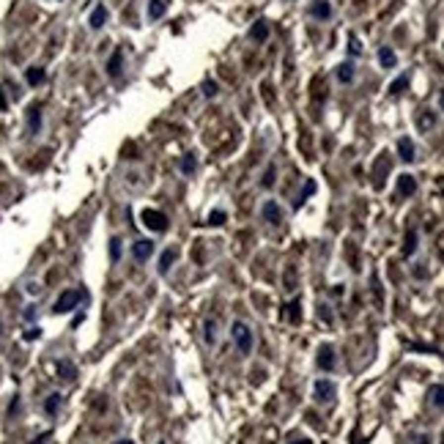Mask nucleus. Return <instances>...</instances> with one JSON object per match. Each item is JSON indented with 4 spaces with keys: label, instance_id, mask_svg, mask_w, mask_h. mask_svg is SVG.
<instances>
[{
    "label": "nucleus",
    "instance_id": "nucleus-1",
    "mask_svg": "<svg viewBox=\"0 0 444 444\" xmlns=\"http://www.w3.org/2000/svg\"><path fill=\"white\" fill-rule=\"evenodd\" d=\"M231 340L236 343L239 354H249L252 351V329L244 321H233L231 324Z\"/></svg>",
    "mask_w": 444,
    "mask_h": 444
},
{
    "label": "nucleus",
    "instance_id": "nucleus-2",
    "mask_svg": "<svg viewBox=\"0 0 444 444\" xmlns=\"http://www.w3.org/2000/svg\"><path fill=\"white\" fill-rule=\"evenodd\" d=\"M83 291L80 288H69V291H63V294L55 299V304H52V313L55 315H63V313H71V310L80 304V299H83Z\"/></svg>",
    "mask_w": 444,
    "mask_h": 444
},
{
    "label": "nucleus",
    "instance_id": "nucleus-3",
    "mask_svg": "<svg viewBox=\"0 0 444 444\" xmlns=\"http://www.w3.org/2000/svg\"><path fill=\"white\" fill-rule=\"evenodd\" d=\"M140 219H143V225L148 228V231H154V233H162V231H167V217L162 211H156V208H143L140 211Z\"/></svg>",
    "mask_w": 444,
    "mask_h": 444
},
{
    "label": "nucleus",
    "instance_id": "nucleus-4",
    "mask_svg": "<svg viewBox=\"0 0 444 444\" xmlns=\"http://www.w3.org/2000/svg\"><path fill=\"white\" fill-rule=\"evenodd\" d=\"M313 395H315L318 403H332L335 397H338V384L329 381V379H318L315 387H313Z\"/></svg>",
    "mask_w": 444,
    "mask_h": 444
},
{
    "label": "nucleus",
    "instance_id": "nucleus-5",
    "mask_svg": "<svg viewBox=\"0 0 444 444\" xmlns=\"http://www.w3.org/2000/svg\"><path fill=\"white\" fill-rule=\"evenodd\" d=\"M315 362H318V367L324 370V373H329V370H335V345L332 343H324L318 345V356H315Z\"/></svg>",
    "mask_w": 444,
    "mask_h": 444
},
{
    "label": "nucleus",
    "instance_id": "nucleus-6",
    "mask_svg": "<svg viewBox=\"0 0 444 444\" xmlns=\"http://www.w3.org/2000/svg\"><path fill=\"white\" fill-rule=\"evenodd\" d=\"M154 242L151 239H137L135 244H132V258H135L137 263H146L151 255H154Z\"/></svg>",
    "mask_w": 444,
    "mask_h": 444
},
{
    "label": "nucleus",
    "instance_id": "nucleus-7",
    "mask_svg": "<svg viewBox=\"0 0 444 444\" xmlns=\"http://www.w3.org/2000/svg\"><path fill=\"white\" fill-rule=\"evenodd\" d=\"M261 217H263V222H269V225H280V222H283V208H280V203L277 200H263Z\"/></svg>",
    "mask_w": 444,
    "mask_h": 444
},
{
    "label": "nucleus",
    "instance_id": "nucleus-8",
    "mask_svg": "<svg viewBox=\"0 0 444 444\" xmlns=\"http://www.w3.org/2000/svg\"><path fill=\"white\" fill-rule=\"evenodd\" d=\"M417 192V178L411 176V173H400L397 176V195L400 197H409Z\"/></svg>",
    "mask_w": 444,
    "mask_h": 444
},
{
    "label": "nucleus",
    "instance_id": "nucleus-9",
    "mask_svg": "<svg viewBox=\"0 0 444 444\" xmlns=\"http://www.w3.org/2000/svg\"><path fill=\"white\" fill-rule=\"evenodd\" d=\"M55 370H58V376L63 381H74V379H77V365H74L71 359H58V362H55Z\"/></svg>",
    "mask_w": 444,
    "mask_h": 444
},
{
    "label": "nucleus",
    "instance_id": "nucleus-10",
    "mask_svg": "<svg viewBox=\"0 0 444 444\" xmlns=\"http://www.w3.org/2000/svg\"><path fill=\"white\" fill-rule=\"evenodd\" d=\"M107 17H110V11H107V6L104 3H99V6L94 8V11H91V17H88V25L94 30H101L104 28V22H107Z\"/></svg>",
    "mask_w": 444,
    "mask_h": 444
},
{
    "label": "nucleus",
    "instance_id": "nucleus-11",
    "mask_svg": "<svg viewBox=\"0 0 444 444\" xmlns=\"http://www.w3.org/2000/svg\"><path fill=\"white\" fill-rule=\"evenodd\" d=\"M310 17L313 19H329L332 17V3L329 0H313V3H310Z\"/></svg>",
    "mask_w": 444,
    "mask_h": 444
},
{
    "label": "nucleus",
    "instance_id": "nucleus-12",
    "mask_svg": "<svg viewBox=\"0 0 444 444\" xmlns=\"http://www.w3.org/2000/svg\"><path fill=\"white\" fill-rule=\"evenodd\" d=\"M335 77H338V83H343V85H351V83H354V77H356L354 63H351V60H345V63H340L338 69H335Z\"/></svg>",
    "mask_w": 444,
    "mask_h": 444
},
{
    "label": "nucleus",
    "instance_id": "nucleus-13",
    "mask_svg": "<svg viewBox=\"0 0 444 444\" xmlns=\"http://www.w3.org/2000/svg\"><path fill=\"white\" fill-rule=\"evenodd\" d=\"M414 154H417L414 143H411L409 137H400V140H397V156H400L403 162H414Z\"/></svg>",
    "mask_w": 444,
    "mask_h": 444
},
{
    "label": "nucleus",
    "instance_id": "nucleus-14",
    "mask_svg": "<svg viewBox=\"0 0 444 444\" xmlns=\"http://www.w3.org/2000/svg\"><path fill=\"white\" fill-rule=\"evenodd\" d=\"M285 321H291V324H299L302 321V302L299 299H294V302L285 304V313H283Z\"/></svg>",
    "mask_w": 444,
    "mask_h": 444
},
{
    "label": "nucleus",
    "instance_id": "nucleus-15",
    "mask_svg": "<svg viewBox=\"0 0 444 444\" xmlns=\"http://www.w3.org/2000/svg\"><path fill=\"white\" fill-rule=\"evenodd\" d=\"M249 39H252V42H266L269 39V22L266 19H258V22L249 28Z\"/></svg>",
    "mask_w": 444,
    "mask_h": 444
},
{
    "label": "nucleus",
    "instance_id": "nucleus-16",
    "mask_svg": "<svg viewBox=\"0 0 444 444\" xmlns=\"http://www.w3.org/2000/svg\"><path fill=\"white\" fill-rule=\"evenodd\" d=\"M60 406H63V395H60V392H49L47 400H44V411H47L49 417H55Z\"/></svg>",
    "mask_w": 444,
    "mask_h": 444
},
{
    "label": "nucleus",
    "instance_id": "nucleus-17",
    "mask_svg": "<svg viewBox=\"0 0 444 444\" xmlns=\"http://www.w3.org/2000/svg\"><path fill=\"white\" fill-rule=\"evenodd\" d=\"M379 63L384 66V69H395L397 66V55L392 47H379Z\"/></svg>",
    "mask_w": 444,
    "mask_h": 444
},
{
    "label": "nucleus",
    "instance_id": "nucleus-18",
    "mask_svg": "<svg viewBox=\"0 0 444 444\" xmlns=\"http://www.w3.org/2000/svg\"><path fill=\"white\" fill-rule=\"evenodd\" d=\"M176 258H178V247L165 249V252H162V258H159V274H167V269L176 263Z\"/></svg>",
    "mask_w": 444,
    "mask_h": 444
},
{
    "label": "nucleus",
    "instance_id": "nucleus-19",
    "mask_svg": "<svg viewBox=\"0 0 444 444\" xmlns=\"http://www.w3.org/2000/svg\"><path fill=\"white\" fill-rule=\"evenodd\" d=\"M167 11V0H148V19H162Z\"/></svg>",
    "mask_w": 444,
    "mask_h": 444
},
{
    "label": "nucleus",
    "instance_id": "nucleus-20",
    "mask_svg": "<svg viewBox=\"0 0 444 444\" xmlns=\"http://www.w3.org/2000/svg\"><path fill=\"white\" fill-rule=\"evenodd\" d=\"M121 63H124V52L115 49V52L110 55V60H107V74H110V77H118V74H121Z\"/></svg>",
    "mask_w": 444,
    "mask_h": 444
},
{
    "label": "nucleus",
    "instance_id": "nucleus-21",
    "mask_svg": "<svg viewBox=\"0 0 444 444\" xmlns=\"http://www.w3.org/2000/svg\"><path fill=\"white\" fill-rule=\"evenodd\" d=\"M25 80H28V85H42L44 80H47V71H44L42 66H30V69L25 71Z\"/></svg>",
    "mask_w": 444,
    "mask_h": 444
},
{
    "label": "nucleus",
    "instance_id": "nucleus-22",
    "mask_svg": "<svg viewBox=\"0 0 444 444\" xmlns=\"http://www.w3.org/2000/svg\"><path fill=\"white\" fill-rule=\"evenodd\" d=\"M39 129H42V110L33 104L28 110V132H30V135H36Z\"/></svg>",
    "mask_w": 444,
    "mask_h": 444
},
{
    "label": "nucleus",
    "instance_id": "nucleus-23",
    "mask_svg": "<svg viewBox=\"0 0 444 444\" xmlns=\"http://www.w3.org/2000/svg\"><path fill=\"white\" fill-rule=\"evenodd\" d=\"M178 167H181L184 176H192V173L197 170V156L195 154H184L181 162H178Z\"/></svg>",
    "mask_w": 444,
    "mask_h": 444
},
{
    "label": "nucleus",
    "instance_id": "nucleus-24",
    "mask_svg": "<svg viewBox=\"0 0 444 444\" xmlns=\"http://www.w3.org/2000/svg\"><path fill=\"white\" fill-rule=\"evenodd\" d=\"M436 118H439V115L433 113V110H422V113H420V118H417V124H420V129H422V132H428L431 126H436Z\"/></svg>",
    "mask_w": 444,
    "mask_h": 444
},
{
    "label": "nucleus",
    "instance_id": "nucleus-25",
    "mask_svg": "<svg viewBox=\"0 0 444 444\" xmlns=\"http://www.w3.org/2000/svg\"><path fill=\"white\" fill-rule=\"evenodd\" d=\"M417 252V231L406 233V242H403V255H414Z\"/></svg>",
    "mask_w": 444,
    "mask_h": 444
},
{
    "label": "nucleus",
    "instance_id": "nucleus-26",
    "mask_svg": "<svg viewBox=\"0 0 444 444\" xmlns=\"http://www.w3.org/2000/svg\"><path fill=\"white\" fill-rule=\"evenodd\" d=\"M313 192H315V181H313V178H307V181H304V190H302V195L296 197V203H294V206L299 208V206H302V203L307 200L310 195H313Z\"/></svg>",
    "mask_w": 444,
    "mask_h": 444
},
{
    "label": "nucleus",
    "instance_id": "nucleus-27",
    "mask_svg": "<svg viewBox=\"0 0 444 444\" xmlns=\"http://www.w3.org/2000/svg\"><path fill=\"white\" fill-rule=\"evenodd\" d=\"M225 219H228V214L222 211V208H214V211L208 214V225L219 228V225H225Z\"/></svg>",
    "mask_w": 444,
    "mask_h": 444
},
{
    "label": "nucleus",
    "instance_id": "nucleus-28",
    "mask_svg": "<svg viewBox=\"0 0 444 444\" xmlns=\"http://www.w3.org/2000/svg\"><path fill=\"white\" fill-rule=\"evenodd\" d=\"M200 91H203V96H208V99H214V96L219 94V85H217V80H203Z\"/></svg>",
    "mask_w": 444,
    "mask_h": 444
},
{
    "label": "nucleus",
    "instance_id": "nucleus-29",
    "mask_svg": "<svg viewBox=\"0 0 444 444\" xmlns=\"http://www.w3.org/2000/svg\"><path fill=\"white\" fill-rule=\"evenodd\" d=\"M203 329H206V335H203V338H206V343L214 345V343H217V321H206V326H203Z\"/></svg>",
    "mask_w": 444,
    "mask_h": 444
},
{
    "label": "nucleus",
    "instance_id": "nucleus-30",
    "mask_svg": "<svg viewBox=\"0 0 444 444\" xmlns=\"http://www.w3.org/2000/svg\"><path fill=\"white\" fill-rule=\"evenodd\" d=\"M406 85H409V74H400V77H397V80H392V85H390V94H392V96H397L403 88H406Z\"/></svg>",
    "mask_w": 444,
    "mask_h": 444
},
{
    "label": "nucleus",
    "instance_id": "nucleus-31",
    "mask_svg": "<svg viewBox=\"0 0 444 444\" xmlns=\"http://www.w3.org/2000/svg\"><path fill=\"white\" fill-rule=\"evenodd\" d=\"M428 397L433 400V406H436V409H442V384H433L431 390H428Z\"/></svg>",
    "mask_w": 444,
    "mask_h": 444
},
{
    "label": "nucleus",
    "instance_id": "nucleus-32",
    "mask_svg": "<svg viewBox=\"0 0 444 444\" xmlns=\"http://www.w3.org/2000/svg\"><path fill=\"white\" fill-rule=\"evenodd\" d=\"M348 55H351V58H356V55H362V44H359V39H356L354 33L348 36Z\"/></svg>",
    "mask_w": 444,
    "mask_h": 444
},
{
    "label": "nucleus",
    "instance_id": "nucleus-33",
    "mask_svg": "<svg viewBox=\"0 0 444 444\" xmlns=\"http://www.w3.org/2000/svg\"><path fill=\"white\" fill-rule=\"evenodd\" d=\"M318 318L324 321V324H332V307L326 302H318Z\"/></svg>",
    "mask_w": 444,
    "mask_h": 444
},
{
    "label": "nucleus",
    "instance_id": "nucleus-34",
    "mask_svg": "<svg viewBox=\"0 0 444 444\" xmlns=\"http://www.w3.org/2000/svg\"><path fill=\"white\" fill-rule=\"evenodd\" d=\"M118 258H121V239L113 236V239H110V261L115 263Z\"/></svg>",
    "mask_w": 444,
    "mask_h": 444
},
{
    "label": "nucleus",
    "instance_id": "nucleus-35",
    "mask_svg": "<svg viewBox=\"0 0 444 444\" xmlns=\"http://www.w3.org/2000/svg\"><path fill=\"white\" fill-rule=\"evenodd\" d=\"M272 184H274V165H269V167H266V173H263V181H261V187H266V190H269Z\"/></svg>",
    "mask_w": 444,
    "mask_h": 444
},
{
    "label": "nucleus",
    "instance_id": "nucleus-36",
    "mask_svg": "<svg viewBox=\"0 0 444 444\" xmlns=\"http://www.w3.org/2000/svg\"><path fill=\"white\" fill-rule=\"evenodd\" d=\"M22 338L25 340H39V338H42V329H39V326H30V329H25Z\"/></svg>",
    "mask_w": 444,
    "mask_h": 444
},
{
    "label": "nucleus",
    "instance_id": "nucleus-37",
    "mask_svg": "<svg viewBox=\"0 0 444 444\" xmlns=\"http://www.w3.org/2000/svg\"><path fill=\"white\" fill-rule=\"evenodd\" d=\"M17 409H19V395H14L11 406H8V417H14V414H17Z\"/></svg>",
    "mask_w": 444,
    "mask_h": 444
},
{
    "label": "nucleus",
    "instance_id": "nucleus-38",
    "mask_svg": "<svg viewBox=\"0 0 444 444\" xmlns=\"http://www.w3.org/2000/svg\"><path fill=\"white\" fill-rule=\"evenodd\" d=\"M36 313H39V310H36L33 304H30V307H25V321H33V318H36Z\"/></svg>",
    "mask_w": 444,
    "mask_h": 444
},
{
    "label": "nucleus",
    "instance_id": "nucleus-39",
    "mask_svg": "<svg viewBox=\"0 0 444 444\" xmlns=\"http://www.w3.org/2000/svg\"><path fill=\"white\" fill-rule=\"evenodd\" d=\"M417 444H433V439L428 436V433H420V436H417Z\"/></svg>",
    "mask_w": 444,
    "mask_h": 444
},
{
    "label": "nucleus",
    "instance_id": "nucleus-40",
    "mask_svg": "<svg viewBox=\"0 0 444 444\" xmlns=\"http://www.w3.org/2000/svg\"><path fill=\"white\" fill-rule=\"evenodd\" d=\"M28 294H42V285H39V283H30V285H28Z\"/></svg>",
    "mask_w": 444,
    "mask_h": 444
},
{
    "label": "nucleus",
    "instance_id": "nucleus-41",
    "mask_svg": "<svg viewBox=\"0 0 444 444\" xmlns=\"http://www.w3.org/2000/svg\"><path fill=\"white\" fill-rule=\"evenodd\" d=\"M332 294H335V296H343V294H345V285H335V288H332Z\"/></svg>",
    "mask_w": 444,
    "mask_h": 444
},
{
    "label": "nucleus",
    "instance_id": "nucleus-42",
    "mask_svg": "<svg viewBox=\"0 0 444 444\" xmlns=\"http://www.w3.org/2000/svg\"><path fill=\"white\" fill-rule=\"evenodd\" d=\"M288 444H313V442H310L307 436H302V439H294V442H288Z\"/></svg>",
    "mask_w": 444,
    "mask_h": 444
},
{
    "label": "nucleus",
    "instance_id": "nucleus-43",
    "mask_svg": "<svg viewBox=\"0 0 444 444\" xmlns=\"http://www.w3.org/2000/svg\"><path fill=\"white\" fill-rule=\"evenodd\" d=\"M0 110H6V94H3V88H0Z\"/></svg>",
    "mask_w": 444,
    "mask_h": 444
},
{
    "label": "nucleus",
    "instance_id": "nucleus-44",
    "mask_svg": "<svg viewBox=\"0 0 444 444\" xmlns=\"http://www.w3.org/2000/svg\"><path fill=\"white\" fill-rule=\"evenodd\" d=\"M47 439H49V433H42V436L36 439V442H33V444H44V442H47Z\"/></svg>",
    "mask_w": 444,
    "mask_h": 444
},
{
    "label": "nucleus",
    "instance_id": "nucleus-45",
    "mask_svg": "<svg viewBox=\"0 0 444 444\" xmlns=\"http://www.w3.org/2000/svg\"><path fill=\"white\" fill-rule=\"evenodd\" d=\"M115 444H135L132 439H121V442H115Z\"/></svg>",
    "mask_w": 444,
    "mask_h": 444
},
{
    "label": "nucleus",
    "instance_id": "nucleus-46",
    "mask_svg": "<svg viewBox=\"0 0 444 444\" xmlns=\"http://www.w3.org/2000/svg\"><path fill=\"white\" fill-rule=\"evenodd\" d=\"M0 329H3V321H0Z\"/></svg>",
    "mask_w": 444,
    "mask_h": 444
},
{
    "label": "nucleus",
    "instance_id": "nucleus-47",
    "mask_svg": "<svg viewBox=\"0 0 444 444\" xmlns=\"http://www.w3.org/2000/svg\"><path fill=\"white\" fill-rule=\"evenodd\" d=\"M162 444H165V442H162Z\"/></svg>",
    "mask_w": 444,
    "mask_h": 444
}]
</instances>
